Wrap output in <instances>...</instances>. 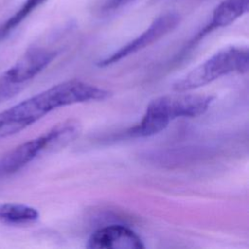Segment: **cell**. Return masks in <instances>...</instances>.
<instances>
[{
  "mask_svg": "<svg viewBox=\"0 0 249 249\" xmlns=\"http://www.w3.org/2000/svg\"><path fill=\"white\" fill-rule=\"evenodd\" d=\"M110 95L109 90L79 80L59 83L0 112V138L23 130L60 107L104 100Z\"/></svg>",
  "mask_w": 249,
  "mask_h": 249,
  "instance_id": "6da1fadb",
  "label": "cell"
},
{
  "mask_svg": "<svg viewBox=\"0 0 249 249\" xmlns=\"http://www.w3.org/2000/svg\"><path fill=\"white\" fill-rule=\"evenodd\" d=\"M207 94L184 93L161 95L147 105L141 121L130 127L126 134L130 137H149L165 129L177 118H194L204 114L214 101Z\"/></svg>",
  "mask_w": 249,
  "mask_h": 249,
  "instance_id": "7a4b0ae2",
  "label": "cell"
},
{
  "mask_svg": "<svg viewBox=\"0 0 249 249\" xmlns=\"http://www.w3.org/2000/svg\"><path fill=\"white\" fill-rule=\"evenodd\" d=\"M81 130L77 120H66L46 133L17 146L0 158V178L20 170L43 152L64 148L80 135Z\"/></svg>",
  "mask_w": 249,
  "mask_h": 249,
  "instance_id": "3957f363",
  "label": "cell"
},
{
  "mask_svg": "<svg viewBox=\"0 0 249 249\" xmlns=\"http://www.w3.org/2000/svg\"><path fill=\"white\" fill-rule=\"evenodd\" d=\"M248 63L249 53L247 48L237 46L225 47L194 68L182 79L177 80L172 89L177 92H186L231 73H246Z\"/></svg>",
  "mask_w": 249,
  "mask_h": 249,
  "instance_id": "277c9868",
  "label": "cell"
},
{
  "mask_svg": "<svg viewBox=\"0 0 249 249\" xmlns=\"http://www.w3.org/2000/svg\"><path fill=\"white\" fill-rule=\"evenodd\" d=\"M181 17L178 13L168 12L156 18L152 23L137 37L121 47L119 50L112 53L110 55L99 60V67L112 65L123 58H125L159 41L166 34L171 32L180 23Z\"/></svg>",
  "mask_w": 249,
  "mask_h": 249,
  "instance_id": "5b68a950",
  "label": "cell"
},
{
  "mask_svg": "<svg viewBox=\"0 0 249 249\" xmlns=\"http://www.w3.org/2000/svg\"><path fill=\"white\" fill-rule=\"evenodd\" d=\"M56 52L45 48H32L12 65L0 81L17 91L19 87L43 71L55 57Z\"/></svg>",
  "mask_w": 249,
  "mask_h": 249,
  "instance_id": "8992f818",
  "label": "cell"
},
{
  "mask_svg": "<svg viewBox=\"0 0 249 249\" xmlns=\"http://www.w3.org/2000/svg\"><path fill=\"white\" fill-rule=\"evenodd\" d=\"M87 247L90 249H143L141 237L124 225H109L98 229L89 236Z\"/></svg>",
  "mask_w": 249,
  "mask_h": 249,
  "instance_id": "52a82bcc",
  "label": "cell"
},
{
  "mask_svg": "<svg viewBox=\"0 0 249 249\" xmlns=\"http://www.w3.org/2000/svg\"><path fill=\"white\" fill-rule=\"evenodd\" d=\"M248 0H223L213 10L210 20L189 41L183 52L194 48L202 38L212 31L233 23L248 11Z\"/></svg>",
  "mask_w": 249,
  "mask_h": 249,
  "instance_id": "ba28073f",
  "label": "cell"
},
{
  "mask_svg": "<svg viewBox=\"0 0 249 249\" xmlns=\"http://www.w3.org/2000/svg\"><path fill=\"white\" fill-rule=\"evenodd\" d=\"M36 208L21 203L0 204V221L9 225H25L39 219Z\"/></svg>",
  "mask_w": 249,
  "mask_h": 249,
  "instance_id": "9c48e42d",
  "label": "cell"
},
{
  "mask_svg": "<svg viewBox=\"0 0 249 249\" xmlns=\"http://www.w3.org/2000/svg\"><path fill=\"white\" fill-rule=\"evenodd\" d=\"M45 1L47 0H25L18 10L0 25L3 34L7 36Z\"/></svg>",
  "mask_w": 249,
  "mask_h": 249,
  "instance_id": "30bf717a",
  "label": "cell"
},
{
  "mask_svg": "<svg viewBox=\"0 0 249 249\" xmlns=\"http://www.w3.org/2000/svg\"><path fill=\"white\" fill-rule=\"evenodd\" d=\"M130 1L132 0H105L104 3L101 5L100 9L105 13H109L124 6Z\"/></svg>",
  "mask_w": 249,
  "mask_h": 249,
  "instance_id": "8fae6325",
  "label": "cell"
}]
</instances>
